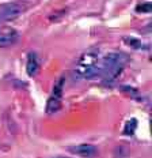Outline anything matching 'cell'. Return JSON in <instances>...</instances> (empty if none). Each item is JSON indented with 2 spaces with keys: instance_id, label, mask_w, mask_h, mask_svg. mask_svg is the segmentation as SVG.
Listing matches in <instances>:
<instances>
[{
  "instance_id": "2",
  "label": "cell",
  "mask_w": 152,
  "mask_h": 158,
  "mask_svg": "<svg viewBox=\"0 0 152 158\" xmlns=\"http://www.w3.org/2000/svg\"><path fill=\"white\" fill-rule=\"evenodd\" d=\"M99 48L92 47L80 55L75 67V74L79 78L91 79L99 75Z\"/></svg>"
},
{
  "instance_id": "4",
  "label": "cell",
  "mask_w": 152,
  "mask_h": 158,
  "mask_svg": "<svg viewBox=\"0 0 152 158\" xmlns=\"http://www.w3.org/2000/svg\"><path fill=\"white\" fill-rule=\"evenodd\" d=\"M19 33L12 27H0V48H6L15 44Z\"/></svg>"
},
{
  "instance_id": "9",
  "label": "cell",
  "mask_w": 152,
  "mask_h": 158,
  "mask_svg": "<svg viewBox=\"0 0 152 158\" xmlns=\"http://www.w3.org/2000/svg\"><path fill=\"white\" fill-rule=\"evenodd\" d=\"M136 128H137V120L136 118H130V120H128L126 124H125L124 134L125 135H133L134 131H136Z\"/></svg>"
},
{
  "instance_id": "7",
  "label": "cell",
  "mask_w": 152,
  "mask_h": 158,
  "mask_svg": "<svg viewBox=\"0 0 152 158\" xmlns=\"http://www.w3.org/2000/svg\"><path fill=\"white\" fill-rule=\"evenodd\" d=\"M39 70V63L35 53H29L27 63H26V71H27L29 77H35Z\"/></svg>"
},
{
  "instance_id": "10",
  "label": "cell",
  "mask_w": 152,
  "mask_h": 158,
  "mask_svg": "<svg viewBox=\"0 0 152 158\" xmlns=\"http://www.w3.org/2000/svg\"><path fill=\"white\" fill-rule=\"evenodd\" d=\"M151 10H152V4H151V3H148V2L141 3V4H138L136 7V11L141 12V14H150Z\"/></svg>"
},
{
  "instance_id": "8",
  "label": "cell",
  "mask_w": 152,
  "mask_h": 158,
  "mask_svg": "<svg viewBox=\"0 0 152 158\" xmlns=\"http://www.w3.org/2000/svg\"><path fill=\"white\" fill-rule=\"evenodd\" d=\"M122 41H124L128 47H130L133 49H144V44L140 41V40H137L134 37H124Z\"/></svg>"
},
{
  "instance_id": "6",
  "label": "cell",
  "mask_w": 152,
  "mask_h": 158,
  "mask_svg": "<svg viewBox=\"0 0 152 158\" xmlns=\"http://www.w3.org/2000/svg\"><path fill=\"white\" fill-rule=\"evenodd\" d=\"M61 97L62 95H56L52 94L48 98V102H46V113L48 114H53L57 113L61 109Z\"/></svg>"
},
{
  "instance_id": "3",
  "label": "cell",
  "mask_w": 152,
  "mask_h": 158,
  "mask_svg": "<svg viewBox=\"0 0 152 158\" xmlns=\"http://www.w3.org/2000/svg\"><path fill=\"white\" fill-rule=\"evenodd\" d=\"M25 11V7L21 4V3H6L0 7V19L3 21H15L16 18H19L21 14Z\"/></svg>"
},
{
  "instance_id": "1",
  "label": "cell",
  "mask_w": 152,
  "mask_h": 158,
  "mask_svg": "<svg viewBox=\"0 0 152 158\" xmlns=\"http://www.w3.org/2000/svg\"><path fill=\"white\" fill-rule=\"evenodd\" d=\"M126 56L120 52H109L102 57L101 67H99V75L102 77L103 82L111 83L121 75L124 71Z\"/></svg>"
},
{
  "instance_id": "5",
  "label": "cell",
  "mask_w": 152,
  "mask_h": 158,
  "mask_svg": "<svg viewBox=\"0 0 152 158\" xmlns=\"http://www.w3.org/2000/svg\"><path fill=\"white\" fill-rule=\"evenodd\" d=\"M68 150L71 151L75 156H80V157H94L98 153L97 147L94 144L90 143H80V144H75V146L68 147Z\"/></svg>"
}]
</instances>
